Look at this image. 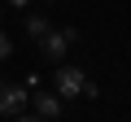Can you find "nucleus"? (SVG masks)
<instances>
[{
  "label": "nucleus",
  "mask_w": 131,
  "mask_h": 122,
  "mask_svg": "<svg viewBox=\"0 0 131 122\" xmlns=\"http://www.w3.org/2000/svg\"><path fill=\"white\" fill-rule=\"evenodd\" d=\"M74 39H79V31H52V26H48V31L39 35V48H44V57H48V61H61L66 52H70V44H74Z\"/></svg>",
  "instance_id": "1"
},
{
  "label": "nucleus",
  "mask_w": 131,
  "mask_h": 122,
  "mask_svg": "<svg viewBox=\"0 0 131 122\" xmlns=\"http://www.w3.org/2000/svg\"><path fill=\"white\" fill-rule=\"evenodd\" d=\"M26 109V83H0V113L18 118Z\"/></svg>",
  "instance_id": "2"
},
{
  "label": "nucleus",
  "mask_w": 131,
  "mask_h": 122,
  "mask_svg": "<svg viewBox=\"0 0 131 122\" xmlns=\"http://www.w3.org/2000/svg\"><path fill=\"white\" fill-rule=\"evenodd\" d=\"M83 83H88V79H83L79 66H61V70H57V96H79Z\"/></svg>",
  "instance_id": "3"
},
{
  "label": "nucleus",
  "mask_w": 131,
  "mask_h": 122,
  "mask_svg": "<svg viewBox=\"0 0 131 122\" xmlns=\"http://www.w3.org/2000/svg\"><path fill=\"white\" fill-rule=\"evenodd\" d=\"M35 109H39V118L48 122V118H57V113H61V96H48V92H35Z\"/></svg>",
  "instance_id": "4"
},
{
  "label": "nucleus",
  "mask_w": 131,
  "mask_h": 122,
  "mask_svg": "<svg viewBox=\"0 0 131 122\" xmlns=\"http://www.w3.org/2000/svg\"><path fill=\"white\" fill-rule=\"evenodd\" d=\"M26 31H31V35H44L48 22H44V18H26Z\"/></svg>",
  "instance_id": "5"
},
{
  "label": "nucleus",
  "mask_w": 131,
  "mask_h": 122,
  "mask_svg": "<svg viewBox=\"0 0 131 122\" xmlns=\"http://www.w3.org/2000/svg\"><path fill=\"white\" fill-rule=\"evenodd\" d=\"M9 52H13V39H9V35H5V31H0V61H5V57H9Z\"/></svg>",
  "instance_id": "6"
},
{
  "label": "nucleus",
  "mask_w": 131,
  "mask_h": 122,
  "mask_svg": "<svg viewBox=\"0 0 131 122\" xmlns=\"http://www.w3.org/2000/svg\"><path fill=\"white\" fill-rule=\"evenodd\" d=\"M5 5H31V0H5Z\"/></svg>",
  "instance_id": "7"
},
{
  "label": "nucleus",
  "mask_w": 131,
  "mask_h": 122,
  "mask_svg": "<svg viewBox=\"0 0 131 122\" xmlns=\"http://www.w3.org/2000/svg\"><path fill=\"white\" fill-rule=\"evenodd\" d=\"M18 122H44V118H18Z\"/></svg>",
  "instance_id": "8"
}]
</instances>
